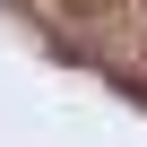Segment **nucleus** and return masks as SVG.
<instances>
[{"label": "nucleus", "mask_w": 147, "mask_h": 147, "mask_svg": "<svg viewBox=\"0 0 147 147\" xmlns=\"http://www.w3.org/2000/svg\"><path fill=\"white\" fill-rule=\"evenodd\" d=\"M95 9H113V0H95Z\"/></svg>", "instance_id": "f257e3e1"}]
</instances>
